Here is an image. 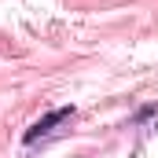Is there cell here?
Here are the masks:
<instances>
[{"instance_id":"6da1fadb","label":"cell","mask_w":158,"mask_h":158,"mask_svg":"<svg viewBox=\"0 0 158 158\" xmlns=\"http://www.w3.org/2000/svg\"><path fill=\"white\" fill-rule=\"evenodd\" d=\"M70 114H74V107H59V110H52V114H44L40 121H33V125L26 129V143H33L37 136H44V132H52V129H55L59 121H66Z\"/></svg>"}]
</instances>
